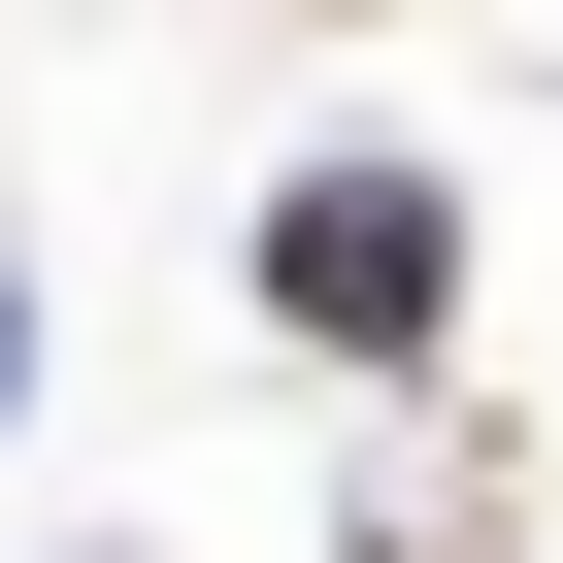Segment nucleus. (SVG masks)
I'll use <instances>...</instances> for the list:
<instances>
[{
    "label": "nucleus",
    "mask_w": 563,
    "mask_h": 563,
    "mask_svg": "<svg viewBox=\"0 0 563 563\" xmlns=\"http://www.w3.org/2000/svg\"><path fill=\"white\" fill-rule=\"evenodd\" d=\"M265 332L431 365V332H464V199H431V166H299V199H265Z\"/></svg>",
    "instance_id": "nucleus-1"
},
{
    "label": "nucleus",
    "mask_w": 563,
    "mask_h": 563,
    "mask_svg": "<svg viewBox=\"0 0 563 563\" xmlns=\"http://www.w3.org/2000/svg\"><path fill=\"white\" fill-rule=\"evenodd\" d=\"M398 563H530V530H464V497H398Z\"/></svg>",
    "instance_id": "nucleus-2"
},
{
    "label": "nucleus",
    "mask_w": 563,
    "mask_h": 563,
    "mask_svg": "<svg viewBox=\"0 0 563 563\" xmlns=\"http://www.w3.org/2000/svg\"><path fill=\"white\" fill-rule=\"evenodd\" d=\"M0 398H34V299H0Z\"/></svg>",
    "instance_id": "nucleus-3"
}]
</instances>
